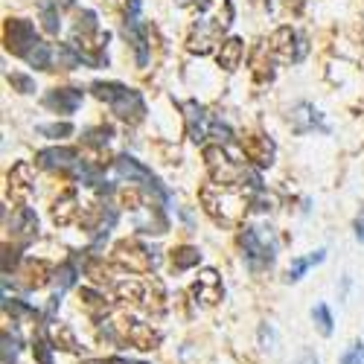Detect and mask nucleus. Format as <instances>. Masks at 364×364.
I'll return each mask as SVG.
<instances>
[{
	"label": "nucleus",
	"instance_id": "nucleus-1",
	"mask_svg": "<svg viewBox=\"0 0 364 364\" xmlns=\"http://www.w3.org/2000/svg\"><path fill=\"white\" fill-rule=\"evenodd\" d=\"M254 190L233 187V184H216L207 181L198 187V201L204 207V213L222 228H239L245 222L248 210L254 207Z\"/></svg>",
	"mask_w": 364,
	"mask_h": 364
},
{
	"label": "nucleus",
	"instance_id": "nucleus-2",
	"mask_svg": "<svg viewBox=\"0 0 364 364\" xmlns=\"http://www.w3.org/2000/svg\"><path fill=\"white\" fill-rule=\"evenodd\" d=\"M233 23V4L230 0H204L198 15L187 29V50L193 55H210L222 41V36Z\"/></svg>",
	"mask_w": 364,
	"mask_h": 364
},
{
	"label": "nucleus",
	"instance_id": "nucleus-3",
	"mask_svg": "<svg viewBox=\"0 0 364 364\" xmlns=\"http://www.w3.org/2000/svg\"><path fill=\"white\" fill-rule=\"evenodd\" d=\"M108 33L100 26L97 21V12L85 9L73 26V36H70V47L79 53V58L90 68H102L108 65V55H105V47H108Z\"/></svg>",
	"mask_w": 364,
	"mask_h": 364
},
{
	"label": "nucleus",
	"instance_id": "nucleus-4",
	"mask_svg": "<svg viewBox=\"0 0 364 364\" xmlns=\"http://www.w3.org/2000/svg\"><path fill=\"white\" fill-rule=\"evenodd\" d=\"M94 97L100 102H105L111 108V114H117V119H123V123L129 126H137L143 123V117H146V100L140 90L134 87H126V85H119V82H94Z\"/></svg>",
	"mask_w": 364,
	"mask_h": 364
},
{
	"label": "nucleus",
	"instance_id": "nucleus-5",
	"mask_svg": "<svg viewBox=\"0 0 364 364\" xmlns=\"http://www.w3.org/2000/svg\"><path fill=\"white\" fill-rule=\"evenodd\" d=\"M204 166H207V175L210 181L216 184H233V187H245L242 181L248 178V169L239 166L222 143H213V146H204Z\"/></svg>",
	"mask_w": 364,
	"mask_h": 364
},
{
	"label": "nucleus",
	"instance_id": "nucleus-6",
	"mask_svg": "<svg viewBox=\"0 0 364 364\" xmlns=\"http://www.w3.org/2000/svg\"><path fill=\"white\" fill-rule=\"evenodd\" d=\"M114 262L129 268L132 274H149L161 265V251L143 245L140 239H123L114 245Z\"/></svg>",
	"mask_w": 364,
	"mask_h": 364
},
{
	"label": "nucleus",
	"instance_id": "nucleus-7",
	"mask_svg": "<svg viewBox=\"0 0 364 364\" xmlns=\"http://www.w3.org/2000/svg\"><path fill=\"white\" fill-rule=\"evenodd\" d=\"M265 47L271 50V55H274V62H283V65H297L309 50L306 38L291 26H277L274 33L268 36Z\"/></svg>",
	"mask_w": 364,
	"mask_h": 364
},
{
	"label": "nucleus",
	"instance_id": "nucleus-8",
	"mask_svg": "<svg viewBox=\"0 0 364 364\" xmlns=\"http://www.w3.org/2000/svg\"><path fill=\"white\" fill-rule=\"evenodd\" d=\"M239 245H242V251H245V262H248L251 271H262V268H268L271 262H274L277 248L262 228H245L239 233Z\"/></svg>",
	"mask_w": 364,
	"mask_h": 364
},
{
	"label": "nucleus",
	"instance_id": "nucleus-9",
	"mask_svg": "<svg viewBox=\"0 0 364 364\" xmlns=\"http://www.w3.org/2000/svg\"><path fill=\"white\" fill-rule=\"evenodd\" d=\"M41 38L36 36V26L33 21L26 18H6L4 23V44H6V53L18 55V58H29V53L36 50Z\"/></svg>",
	"mask_w": 364,
	"mask_h": 364
},
{
	"label": "nucleus",
	"instance_id": "nucleus-10",
	"mask_svg": "<svg viewBox=\"0 0 364 364\" xmlns=\"http://www.w3.org/2000/svg\"><path fill=\"white\" fill-rule=\"evenodd\" d=\"M181 111H184V123H187V137L193 143H204L210 134H216V126L219 119H213V114H210L204 105H198L196 100L184 102L181 105Z\"/></svg>",
	"mask_w": 364,
	"mask_h": 364
},
{
	"label": "nucleus",
	"instance_id": "nucleus-11",
	"mask_svg": "<svg viewBox=\"0 0 364 364\" xmlns=\"http://www.w3.org/2000/svg\"><path fill=\"white\" fill-rule=\"evenodd\" d=\"M6 193L12 201H18L21 207L33 198L36 193V166L29 161H18L9 172H6Z\"/></svg>",
	"mask_w": 364,
	"mask_h": 364
},
{
	"label": "nucleus",
	"instance_id": "nucleus-12",
	"mask_svg": "<svg viewBox=\"0 0 364 364\" xmlns=\"http://www.w3.org/2000/svg\"><path fill=\"white\" fill-rule=\"evenodd\" d=\"M82 155L76 149H68V146H55V149H41L36 155V166L41 169H50V172H79L82 166Z\"/></svg>",
	"mask_w": 364,
	"mask_h": 364
},
{
	"label": "nucleus",
	"instance_id": "nucleus-13",
	"mask_svg": "<svg viewBox=\"0 0 364 364\" xmlns=\"http://www.w3.org/2000/svg\"><path fill=\"white\" fill-rule=\"evenodd\" d=\"M242 151H245V158L254 164V166H259V169H268L271 164H274V140L271 137H265V134H257V132H251V134H245L242 137Z\"/></svg>",
	"mask_w": 364,
	"mask_h": 364
},
{
	"label": "nucleus",
	"instance_id": "nucleus-14",
	"mask_svg": "<svg viewBox=\"0 0 364 364\" xmlns=\"http://www.w3.org/2000/svg\"><path fill=\"white\" fill-rule=\"evenodd\" d=\"M193 297L196 303H201V306H216V303L225 297V286H222V277L216 268H204L198 280L193 283Z\"/></svg>",
	"mask_w": 364,
	"mask_h": 364
},
{
	"label": "nucleus",
	"instance_id": "nucleus-15",
	"mask_svg": "<svg viewBox=\"0 0 364 364\" xmlns=\"http://www.w3.org/2000/svg\"><path fill=\"white\" fill-rule=\"evenodd\" d=\"M82 90L79 87H53V90H47L44 94V100H41V105L47 108V111H53V114H76V108L82 105Z\"/></svg>",
	"mask_w": 364,
	"mask_h": 364
},
{
	"label": "nucleus",
	"instance_id": "nucleus-16",
	"mask_svg": "<svg viewBox=\"0 0 364 364\" xmlns=\"http://www.w3.org/2000/svg\"><path fill=\"white\" fill-rule=\"evenodd\" d=\"M79 216H82L79 193H76V187H65L62 193H58V198L53 201V222H55L58 228H68V225H73Z\"/></svg>",
	"mask_w": 364,
	"mask_h": 364
},
{
	"label": "nucleus",
	"instance_id": "nucleus-17",
	"mask_svg": "<svg viewBox=\"0 0 364 364\" xmlns=\"http://www.w3.org/2000/svg\"><path fill=\"white\" fill-rule=\"evenodd\" d=\"M111 289H114V297H117L119 303H126V306H140V309H143L149 283H143V280H137V277H119Z\"/></svg>",
	"mask_w": 364,
	"mask_h": 364
},
{
	"label": "nucleus",
	"instance_id": "nucleus-18",
	"mask_svg": "<svg viewBox=\"0 0 364 364\" xmlns=\"http://www.w3.org/2000/svg\"><path fill=\"white\" fill-rule=\"evenodd\" d=\"M251 76L257 85H268L274 79V55H271V50L265 47V41L257 44L251 53Z\"/></svg>",
	"mask_w": 364,
	"mask_h": 364
},
{
	"label": "nucleus",
	"instance_id": "nucleus-19",
	"mask_svg": "<svg viewBox=\"0 0 364 364\" xmlns=\"http://www.w3.org/2000/svg\"><path fill=\"white\" fill-rule=\"evenodd\" d=\"M12 233L18 236V242H33L38 236V216H36V210L18 207L15 216H12Z\"/></svg>",
	"mask_w": 364,
	"mask_h": 364
},
{
	"label": "nucleus",
	"instance_id": "nucleus-20",
	"mask_svg": "<svg viewBox=\"0 0 364 364\" xmlns=\"http://www.w3.org/2000/svg\"><path fill=\"white\" fill-rule=\"evenodd\" d=\"M21 277H23L21 280L23 289H41L53 277V262H47V259H26Z\"/></svg>",
	"mask_w": 364,
	"mask_h": 364
},
{
	"label": "nucleus",
	"instance_id": "nucleus-21",
	"mask_svg": "<svg viewBox=\"0 0 364 364\" xmlns=\"http://www.w3.org/2000/svg\"><path fill=\"white\" fill-rule=\"evenodd\" d=\"M291 126H294V132H315V129L326 132L321 114H318L309 102H300V105L291 111Z\"/></svg>",
	"mask_w": 364,
	"mask_h": 364
},
{
	"label": "nucleus",
	"instance_id": "nucleus-22",
	"mask_svg": "<svg viewBox=\"0 0 364 364\" xmlns=\"http://www.w3.org/2000/svg\"><path fill=\"white\" fill-rule=\"evenodd\" d=\"M242 53H245L242 41H239V38H228V41L219 47V53H216V62H219V68H222L225 73H233V70L239 68V62H242Z\"/></svg>",
	"mask_w": 364,
	"mask_h": 364
},
{
	"label": "nucleus",
	"instance_id": "nucleus-23",
	"mask_svg": "<svg viewBox=\"0 0 364 364\" xmlns=\"http://www.w3.org/2000/svg\"><path fill=\"white\" fill-rule=\"evenodd\" d=\"M143 309H146L149 315H164V312H166V289H164V283H161V280H155V277L149 280Z\"/></svg>",
	"mask_w": 364,
	"mask_h": 364
},
{
	"label": "nucleus",
	"instance_id": "nucleus-24",
	"mask_svg": "<svg viewBox=\"0 0 364 364\" xmlns=\"http://www.w3.org/2000/svg\"><path fill=\"white\" fill-rule=\"evenodd\" d=\"M50 344H53V350L79 353V341H76L73 329H70L68 323H53V326H50Z\"/></svg>",
	"mask_w": 364,
	"mask_h": 364
},
{
	"label": "nucleus",
	"instance_id": "nucleus-25",
	"mask_svg": "<svg viewBox=\"0 0 364 364\" xmlns=\"http://www.w3.org/2000/svg\"><path fill=\"white\" fill-rule=\"evenodd\" d=\"M38 15H41V26L47 36H58L62 29V18H58V4L55 0H38Z\"/></svg>",
	"mask_w": 364,
	"mask_h": 364
},
{
	"label": "nucleus",
	"instance_id": "nucleus-26",
	"mask_svg": "<svg viewBox=\"0 0 364 364\" xmlns=\"http://www.w3.org/2000/svg\"><path fill=\"white\" fill-rule=\"evenodd\" d=\"M169 262H172V268H175V271H187V268H193V265H198V262H201V254H198V248L181 245V248H172Z\"/></svg>",
	"mask_w": 364,
	"mask_h": 364
},
{
	"label": "nucleus",
	"instance_id": "nucleus-27",
	"mask_svg": "<svg viewBox=\"0 0 364 364\" xmlns=\"http://www.w3.org/2000/svg\"><path fill=\"white\" fill-rule=\"evenodd\" d=\"M79 297H82V306L87 309V315H94V318L108 315V300H105L100 291H94V289H82Z\"/></svg>",
	"mask_w": 364,
	"mask_h": 364
},
{
	"label": "nucleus",
	"instance_id": "nucleus-28",
	"mask_svg": "<svg viewBox=\"0 0 364 364\" xmlns=\"http://www.w3.org/2000/svg\"><path fill=\"white\" fill-rule=\"evenodd\" d=\"M323 254L326 251H315V254H309V257H300V259H294L291 262V268H289V274H286V280L289 283H297L303 274H306V271L312 268V265H318L321 259H323Z\"/></svg>",
	"mask_w": 364,
	"mask_h": 364
},
{
	"label": "nucleus",
	"instance_id": "nucleus-29",
	"mask_svg": "<svg viewBox=\"0 0 364 364\" xmlns=\"http://www.w3.org/2000/svg\"><path fill=\"white\" fill-rule=\"evenodd\" d=\"M26 62L33 65V68H38V70H53V47L47 41H38L36 50L29 53Z\"/></svg>",
	"mask_w": 364,
	"mask_h": 364
},
{
	"label": "nucleus",
	"instance_id": "nucleus-30",
	"mask_svg": "<svg viewBox=\"0 0 364 364\" xmlns=\"http://www.w3.org/2000/svg\"><path fill=\"white\" fill-rule=\"evenodd\" d=\"M111 137H114V129L111 126H97V129H87L85 132V143L87 146H97V149H105Z\"/></svg>",
	"mask_w": 364,
	"mask_h": 364
},
{
	"label": "nucleus",
	"instance_id": "nucleus-31",
	"mask_svg": "<svg viewBox=\"0 0 364 364\" xmlns=\"http://www.w3.org/2000/svg\"><path fill=\"white\" fill-rule=\"evenodd\" d=\"M312 318H315V323L321 329V336H332V315L326 309V303H318V306L312 309Z\"/></svg>",
	"mask_w": 364,
	"mask_h": 364
},
{
	"label": "nucleus",
	"instance_id": "nucleus-32",
	"mask_svg": "<svg viewBox=\"0 0 364 364\" xmlns=\"http://www.w3.org/2000/svg\"><path fill=\"white\" fill-rule=\"evenodd\" d=\"M38 134L50 137V140H65L73 134V126L70 123H53V126H38Z\"/></svg>",
	"mask_w": 364,
	"mask_h": 364
},
{
	"label": "nucleus",
	"instance_id": "nucleus-33",
	"mask_svg": "<svg viewBox=\"0 0 364 364\" xmlns=\"http://www.w3.org/2000/svg\"><path fill=\"white\" fill-rule=\"evenodd\" d=\"M6 79H9V85L18 90V94H33V90H36V82L29 79L26 73H9Z\"/></svg>",
	"mask_w": 364,
	"mask_h": 364
},
{
	"label": "nucleus",
	"instance_id": "nucleus-34",
	"mask_svg": "<svg viewBox=\"0 0 364 364\" xmlns=\"http://www.w3.org/2000/svg\"><path fill=\"white\" fill-rule=\"evenodd\" d=\"M33 347H36L33 353L38 355V361H41V364H53V355H50V347H53V344H50V341H44V338H38V341H36Z\"/></svg>",
	"mask_w": 364,
	"mask_h": 364
},
{
	"label": "nucleus",
	"instance_id": "nucleus-35",
	"mask_svg": "<svg viewBox=\"0 0 364 364\" xmlns=\"http://www.w3.org/2000/svg\"><path fill=\"white\" fill-rule=\"evenodd\" d=\"M341 364H364V347H350L344 355H341Z\"/></svg>",
	"mask_w": 364,
	"mask_h": 364
},
{
	"label": "nucleus",
	"instance_id": "nucleus-36",
	"mask_svg": "<svg viewBox=\"0 0 364 364\" xmlns=\"http://www.w3.org/2000/svg\"><path fill=\"white\" fill-rule=\"evenodd\" d=\"M294 364H321V361H318V355H315V353H309V350H306V353H300V358H297Z\"/></svg>",
	"mask_w": 364,
	"mask_h": 364
},
{
	"label": "nucleus",
	"instance_id": "nucleus-37",
	"mask_svg": "<svg viewBox=\"0 0 364 364\" xmlns=\"http://www.w3.org/2000/svg\"><path fill=\"white\" fill-rule=\"evenodd\" d=\"M355 236L364 242V207H361V216L355 219Z\"/></svg>",
	"mask_w": 364,
	"mask_h": 364
},
{
	"label": "nucleus",
	"instance_id": "nucleus-38",
	"mask_svg": "<svg viewBox=\"0 0 364 364\" xmlns=\"http://www.w3.org/2000/svg\"><path fill=\"white\" fill-rule=\"evenodd\" d=\"M178 6H193V4H198V0H175Z\"/></svg>",
	"mask_w": 364,
	"mask_h": 364
},
{
	"label": "nucleus",
	"instance_id": "nucleus-39",
	"mask_svg": "<svg viewBox=\"0 0 364 364\" xmlns=\"http://www.w3.org/2000/svg\"><path fill=\"white\" fill-rule=\"evenodd\" d=\"M62 4H65V6H73V4H76V0H62Z\"/></svg>",
	"mask_w": 364,
	"mask_h": 364
},
{
	"label": "nucleus",
	"instance_id": "nucleus-40",
	"mask_svg": "<svg viewBox=\"0 0 364 364\" xmlns=\"http://www.w3.org/2000/svg\"><path fill=\"white\" fill-rule=\"evenodd\" d=\"M111 4H119V0H111ZM126 4H129V0H126Z\"/></svg>",
	"mask_w": 364,
	"mask_h": 364
}]
</instances>
